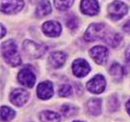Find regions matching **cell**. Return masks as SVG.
<instances>
[{
  "label": "cell",
  "mask_w": 130,
  "mask_h": 122,
  "mask_svg": "<svg viewBox=\"0 0 130 122\" xmlns=\"http://www.w3.org/2000/svg\"><path fill=\"white\" fill-rule=\"evenodd\" d=\"M15 116V111L8 106H2L1 108V118L4 122L11 121Z\"/></svg>",
  "instance_id": "cell-18"
},
{
  "label": "cell",
  "mask_w": 130,
  "mask_h": 122,
  "mask_svg": "<svg viewBox=\"0 0 130 122\" xmlns=\"http://www.w3.org/2000/svg\"><path fill=\"white\" fill-rule=\"evenodd\" d=\"M105 34V27L102 23H93L87 28L85 37L86 41L93 42L102 38Z\"/></svg>",
  "instance_id": "cell-2"
},
{
  "label": "cell",
  "mask_w": 130,
  "mask_h": 122,
  "mask_svg": "<svg viewBox=\"0 0 130 122\" xmlns=\"http://www.w3.org/2000/svg\"><path fill=\"white\" fill-rule=\"evenodd\" d=\"M90 54L94 62L98 64H103L108 58V50L106 47L96 46L90 50Z\"/></svg>",
  "instance_id": "cell-11"
},
{
  "label": "cell",
  "mask_w": 130,
  "mask_h": 122,
  "mask_svg": "<svg viewBox=\"0 0 130 122\" xmlns=\"http://www.w3.org/2000/svg\"><path fill=\"white\" fill-rule=\"evenodd\" d=\"M74 3V0H54V4L56 8L64 11L68 9Z\"/></svg>",
  "instance_id": "cell-22"
},
{
  "label": "cell",
  "mask_w": 130,
  "mask_h": 122,
  "mask_svg": "<svg viewBox=\"0 0 130 122\" xmlns=\"http://www.w3.org/2000/svg\"><path fill=\"white\" fill-rule=\"evenodd\" d=\"M126 110L128 111V113L130 115V99L128 101V102H127V104H126Z\"/></svg>",
  "instance_id": "cell-28"
},
{
  "label": "cell",
  "mask_w": 130,
  "mask_h": 122,
  "mask_svg": "<svg viewBox=\"0 0 130 122\" xmlns=\"http://www.w3.org/2000/svg\"><path fill=\"white\" fill-rule=\"evenodd\" d=\"M80 8L82 12L87 15H95L100 9L96 0H82Z\"/></svg>",
  "instance_id": "cell-13"
},
{
  "label": "cell",
  "mask_w": 130,
  "mask_h": 122,
  "mask_svg": "<svg viewBox=\"0 0 130 122\" xmlns=\"http://www.w3.org/2000/svg\"><path fill=\"white\" fill-rule=\"evenodd\" d=\"M61 111L66 117H71L77 113V108L71 105H63L61 108Z\"/></svg>",
  "instance_id": "cell-21"
},
{
  "label": "cell",
  "mask_w": 130,
  "mask_h": 122,
  "mask_svg": "<svg viewBox=\"0 0 130 122\" xmlns=\"http://www.w3.org/2000/svg\"><path fill=\"white\" fill-rule=\"evenodd\" d=\"M123 30L127 32V33H130V20L126 22V24L124 25V27H123Z\"/></svg>",
  "instance_id": "cell-26"
},
{
  "label": "cell",
  "mask_w": 130,
  "mask_h": 122,
  "mask_svg": "<svg viewBox=\"0 0 130 122\" xmlns=\"http://www.w3.org/2000/svg\"><path fill=\"white\" fill-rule=\"evenodd\" d=\"M87 111L92 115H99L101 113V100L97 98L90 99L87 102Z\"/></svg>",
  "instance_id": "cell-15"
},
{
  "label": "cell",
  "mask_w": 130,
  "mask_h": 122,
  "mask_svg": "<svg viewBox=\"0 0 130 122\" xmlns=\"http://www.w3.org/2000/svg\"><path fill=\"white\" fill-rule=\"evenodd\" d=\"M128 12L126 4L120 1H115L109 6V13L113 20H119L124 16Z\"/></svg>",
  "instance_id": "cell-3"
},
{
  "label": "cell",
  "mask_w": 130,
  "mask_h": 122,
  "mask_svg": "<svg viewBox=\"0 0 130 122\" xmlns=\"http://www.w3.org/2000/svg\"><path fill=\"white\" fill-rule=\"evenodd\" d=\"M66 25L71 29H75L78 26V21L75 16H71L66 21Z\"/></svg>",
  "instance_id": "cell-24"
},
{
  "label": "cell",
  "mask_w": 130,
  "mask_h": 122,
  "mask_svg": "<svg viewBox=\"0 0 130 122\" xmlns=\"http://www.w3.org/2000/svg\"><path fill=\"white\" fill-rule=\"evenodd\" d=\"M109 73H110V75L115 78V80H117V81L121 80L123 75V67L118 63H113L112 66L110 67Z\"/></svg>",
  "instance_id": "cell-19"
},
{
  "label": "cell",
  "mask_w": 130,
  "mask_h": 122,
  "mask_svg": "<svg viewBox=\"0 0 130 122\" xmlns=\"http://www.w3.org/2000/svg\"><path fill=\"white\" fill-rule=\"evenodd\" d=\"M23 49L25 52L32 58H38L44 53V49L41 45H38L29 40L24 42Z\"/></svg>",
  "instance_id": "cell-6"
},
{
  "label": "cell",
  "mask_w": 130,
  "mask_h": 122,
  "mask_svg": "<svg viewBox=\"0 0 130 122\" xmlns=\"http://www.w3.org/2000/svg\"><path fill=\"white\" fill-rule=\"evenodd\" d=\"M1 29H2V33H1V37H3L5 35V33H6V30H5V28L3 26V25H1Z\"/></svg>",
  "instance_id": "cell-29"
},
{
  "label": "cell",
  "mask_w": 130,
  "mask_h": 122,
  "mask_svg": "<svg viewBox=\"0 0 130 122\" xmlns=\"http://www.w3.org/2000/svg\"><path fill=\"white\" fill-rule=\"evenodd\" d=\"M42 30L47 36L57 37L61 32V26L57 22L48 21L43 24Z\"/></svg>",
  "instance_id": "cell-12"
},
{
  "label": "cell",
  "mask_w": 130,
  "mask_h": 122,
  "mask_svg": "<svg viewBox=\"0 0 130 122\" xmlns=\"http://www.w3.org/2000/svg\"><path fill=\"white\" fill-rule=\"evenodd\" d=\"M23 7V0H1V10L5 13H15Z\"/></svg>",
  "instance_id": "cell-5"
},
{
  "label": "cell",
  "mask_w": 130,
  "mask_h": 122,
  "mask_svg": "<svg viewBox=\"0 0 130 122\" xmlns=\"http://www.w3.org/2000/svg\"><path fill=\"white\" fill-rule=\"evenodd\" d=\"M40 120L42 122H60L61 115L53 111H44L40 114Z\"/></svg>",
  "instance_id": "cell-16"
},
{
  "label": "cell",
  "mask_w": 130,
  "mask_h": 122,
  "mask_svg": "<svg viewBox=\"0 0 130 122\" xmlns=\"http://www.w3.org/2000/svg\"><path fill=\"white\" fill-rule=\"evenodd\" d=\"M72 93V88L70 85L64 84L61 86L59 88V96H62V97H66V96H71Z\"/></svg>",
  "instance_id": "cell-23"
},
{
  "label": "cell",
  "mask_w": 130,
  "mask_h": 122,
  "mask_svg": "<svg viewBox=\"0 0 130 122\" xmlns=\"http://www.w3.org/2000/svg\"><path fill=\"white\" fill-rule=\"evenodd\" d=\"M54 89L52 83L49 81L42 82L37 86V96L42 100H47L53 96Z\"/></svg>",
  "instance_id": "cell-10"
},
{
  "label": "cell",
  "mask_w": 130,
  "mask_h": 122,
  "mask_svg": "<svg viewBox=\"0 0 130 122\" xmlns=\"http://www.w3.org/2000/svg\"><path fill=\"white\" fill-rule=\"evenodd\" d=\"M125 57H126V59L128 62H130V46L127 48L126 50V54H125Z\"/></svg>",
  "instance_id": "cell-27"
},
{
  "label": "cell",
  "mask_w": 130,
  "mask_h": 122,
  "mask_svg": "<svg viewBox=\"0 0 130 122\" xmlns=\"http://www.w3.org/2000/svg\"><path fill=\"white\" fill-rule=\"evenodd\" d=\"M66 55L62 52H56L51 54L49 57V62L54 68H59L66 62Z\"/></svg>",
  "instance_id": "cell-14"
},
{
  "label": "cell",
  "mask_w": 130,
  "mask_h": 122,
  "mask_svg": "<svg viewBox=\"0 0 130 122\" xmlns=\"http://www.w3.org/2000/svg\"><path fill=\"white\" fill-rule=\"evenodd\" d=\"M106 82L102 75H96L87 82V89L94 94L102 93L105 89Z\"/></svg>",
  "instance_id": "cell-4"
},
{
  "label": "cell",
  "mask_w": 130,
  "mask_h": 122,
  "mask_svg": "<svg viewBox=\"0 0 130 122\" xmlns=\"http://www.w3.org/2000/svg\"><path fill=\"white\" fill-rule=\"evenodd\" d=\"M72 70L74 74L78 77H83L88 75L90 72V67L89 63L84 59H77L73 62Z\"/></svg>",
  "instance_id": "cell-7"
},
{
  "label": "cell",
  "mask_w": 130,
  "mask_h": 122,
  "mask_svg": "<svg viewBox=\"0 0 130 122\" xmlns=\"http://www.w3.org/2000/svg\"><path fill=\"white\" fill-rule=\"evenodd\" d=\"M2 52L5 61L12 66H18L22 62L21 57L18 52L17 45L12 40L6 41L2 45Z\"/></svg>",
  "instance_id": "cell-1"
},
{
  "label": "cell",
  "mask_w": 130,
  "mask_h": 122,
  "mask_svg": "<svg viewBox=\"0 0 130 122\" xmlns=\"http://www.w3.org/2000/svg\"><path fill=\"white\" fill-rule=\"evenodd\" d=\"M18 80L22 85L27 87H32L36 82L34 73L28 68H23L18 74Z\"/></svg>",
  "instance_id": "cell-9"
},
{
  "label": "cell",
  "mask_w": 130,
  "mask_h": 122,
  "mask_svg": "<svg viewBox=\"0 0 130 122\" xmlns=\"http://www.w3.org/2000/svg\"><path fill=\"white\" fill-rule=\"evenodd\" d=\"M28 92L23 89H16L11 93L10 101L17 106H23L28 100Z\"/></svg>",
  "instance_id": "cell-8"
},
{
  "label": "cell",
  "mask_w": 130,
  "mask_h": 122,
  "mask_svg": "<svg viewBox=\"0 0 130 122\" xmlns=\"http://www.w3.org/2000/svg\"><path fill=\"white\" fill-rule=\"evenodd\" d=\"M74 122H82V121H78V120H76V121H74Z\"/></svg>",
  "instance_id": "cell-30"
},
{
  "label": "cell",
  "mask_w": 130,
  "mask_h": 122,
  "mask_svg": "<svg viewBox=\"0 0 130 122\" xmlns=\"http://www.w3.org/2000/svg\"><path fill=\"white\" fill-rule=\"evenodd\" d=\"M51 11H52V7H51L49 1H47V0H42L38 4V5H37L36 13L38 17L42 18L48 15Z\"/></svg>",
  "instance_id": "cell-17"
},
{
  "label": "cell",
  "mask_w": 130,
  "mask_h": 122,
  "mask_svg": "<svg viewBox=\"0 0 130 122\" xmlns=\"http://www.w3.org/2000/svg\"><path fill=\"white\" fill-rule=\"evenodd\" d=\"M119 101L118 99H117L115 96H112L109 101V108L110 110L113 111H116L117 109L119 108Z\"/></svg>",
  "instance_id": "cell-25"
},
{
  "label": "cell",
  "mask_w": 130,
  "mask_h": 122,
  "mask_svg": "<svg viewBox=\"0 0 130 122\" xmlns=\"http://www.w3.org/2000/svg\"><path fill=\"white\" fill-rule=\"evenodd\" d=\"M121 39H122V37H121V35H120V34L117 33H111L107 37L106 43L112 47H115L120 43Z\"/></svg>",
  "instance_id": "cell-20"
}]
</instances>
